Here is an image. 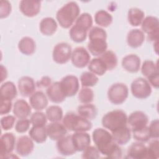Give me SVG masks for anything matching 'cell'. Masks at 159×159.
<instances>
[{
	"instance_id": "bcb514c9",
	"label": "cell",
	"mask_w": 159,
	"mask_h": 159,
	"mask_svg": "<svg viewBox=\"0 0 159 159\" xmlns=\"http://www.w3.org/2000/svg\"><path fill=\"white\" fill-rule=\"evenodd\" d=\"M30 124V120L27 118L19 119L15 124V130L20 134L25 133L29 129Z\"/></svg>"
},
{
	"instance_id": "6da1fadb",
	"label": "cell",
	"mask_w": 159,
	"mask_h": 159,
	"mask_svg": "<svg viewBox=\"0 0 159 159\" xmlns=\"http://www.w3.org/2000/svg\"><path fill=\"white\" fill-rule=\"evenodd\" d=\"M95 147L101 154L111 158H120L122 152L120 146L114 142L111 134L106 129L97 128L92 134Z\"/></svg>"
},
{
	"instance_id": "4fadbf2b",
	"label": "cell",
	"mask_w": 159,
	"mask_h": 159,
	"mask_svg": "<svg viewBox=\"0 0 159 159\" xmlns=\"http://www.w3.org/2000/svg\"><path fill=\"white\" fill-rule=\"evenodd\" d=\"M16 137L11 132H7L1 135L0 138V157L6 158L11 154L16 147Z\"/></svg>"
},
{
	"instance_id": "ee69618b",
	"label": "cell",
	"mask_w": 159,
	"mask_h": 159,
	"mask_svg": "<svg viewBox=\"0 0 159 159\" xmlns=\"http://www.w3.org/2000/svg\"><path fill=\"white\" fill-rule=\"evenodd\" d=\"M100 154L96 147L89 145L83 151L81 157L84 159H96L100 157Z\"/></svg>"
},
{
	"instance_id": "603a6c76",
	"label": "cell",
	"mask_w": 159,
	"mask_h": 159,
	"mask_svg": "<svg viewBox=\"0 0 159 159\" xmlns=\"http://www.w3.org/2000/svg\"><path fill=\"white\" fill-rule=\"evenodd\" d=\"M31 106L24 99H17L15 101L12 107L14 116L19 119L27 118L31 114Z\"/></svg>"
},
{
	"instance_id": "d6a6232c",
	"label": "cell",
	"mask_w": 159,
	"mask_h": 159,
	"mask_svg": "<svg viewBox=\"0 0 159 159\" xmlns=\"http://www.w3.org/2000/svg\"><path fill=\"white\" fill-rule=\"evenodd\" d=\"M29 135L34 142L38 143H42L47 140L48 137L46 126H32L29 132Z\"/></svg>"
},
{
	"instance_id": "1f68e13d",
	"label": "cell",
	"mask_w": 159,
	"mask_h": 159,
	"mask_svg": "<svg viewBox=\"0 0 159 159\" xmlns=\"http://www.w3.org/2000/svg\"><path fill=\"white\" fill-rule=\"evenodd\" d=\"M77 112L82 117L91 120L96 118L98 114V109L94 105L91 103L83 104L78 107Z\"/></svg>"
},
{
	"instance_id": "d6986e66",
	"label": "cell",
	"mask_w": 159,
	"mask_h": 159,
	"mask_svg": "<svg viewBox=\"0 0 159 159\" xmlns=\"http://www.w3.org/2000/svg\"><path fill=\"white\" fill-rule=\"evenodd\" d=\"M141 60L140 57L135 54H129L125 56L121 62L124 70L130 73H137L140 68Z\"/></svg>"
},
{
	"instance_id": "f907efd6",
	"label": "cell",
	"mask_w": 159,
	"mask_h": 159,
	"mask_svg": "<svg viewBox=\"0 0 159 159\" xmlns=\"http://www.w3.org/2000/svg\"><path fill=\"white\" fill-rule=\"evenodd\" d=\"M52 80L51 78L47 76H43L37 83V86L38 88H48L50 86V85L52 84Z\"/></svg>"
},
{
	"instance_id": "7402d4cb",
	"label": "cell",
	"mask_w": 159,
	"mask_h": 159,
	"mask_svg": "<svg viewBox=\"0 0 159 159\" xmlns=\"http://www.w3.org/2000/svg\"><path fill=\"white\" fill-rule=\"evenodd\" d=\"M29 104L35 111H42L47 107L48 104V98L40 91L34 92L29 97Z\"/></svg>"
},
{
	"instance_id": "f1b7e54d",
	"label": "cell",
	"mask_w": 159,
	"mask_h": 159,
	"mask_svg": "<svg viewBox=\"0 0 159 159\" xmlns=\"http://www.w3.org/2000/svg\"><path fill=\"white\" fill-rule=\"evenodd\" d=\"M18 49L25 55H32L35 52L36 44L34 40L30 37H22L18 43Z\"/></svg>"
},
{
	"instance_id": "f35d334b",
	"label": "cell",
	"mask_w": 159,
	"mask_h": 159,
	"mask_svg": "<svg viewBox=\"0 0 159 159\" xmlns=\"http://www.w3.org/2000/svg\"><path fill=\"white\" fill-rule=\"evenodd\" d=\"M80 80L82 88H90L96 85L99 78L96 75L90 71H84L81 75Z\"/></svg>"
},
{
	"instance_id": "52a82bcc",
	"label": "cell",
	"mask_w": 159,
	"mask_h": 159,
	"mask_svg": "<svg viewBox=\"0 0 159 159\" xmlns=\"http://www.w3.org/2000/svg\"><path fill=\"white\" fill-rule=\"evenodd\" d=\"M130 91L132 96L139 99L148 98L152 93V87L148 81L143 78H137L131 83Z\"/></svg>"
},
{
	"instance_id": "9c48e42d",
	"label": "cell",
	"mask_w": 159,
	"mask_h": 159,
	"mask_svg": "<svg viewBox=\"0 0 159 159\" xmlns=\"http://www.w3.org/2000/svg\"><path fill=\"white\" fill-rule=\"evenodd\" d=\"M72 48L66 42H60L55 45L52 52L53 60L60 65L66 63L71 60Z\"/></svg>"
},
{
	"instance_id": "e575fe53",
	"label": "cell",
	"mask_w": 159,
	"mask_h": 159,
	"mask_svg": "<svg viewBox=\"0 0 159 159\" xmlns=\"http://www.w3.org/2000/svg\"><path fill=\"white\" fill-rule=\"evenodd\" d=\"M88 68L90 72L98 76H102L107 71L104 63L99 57L91 60Z\"/></svg>"
},
{
	"instance_id": "8992f818",
	"label": "cell",
	"mask_w": 159,
	"mask_h": 159,
	"mask_svg": "<svg viewBox=\"0 0 159 159\" xmlns=\"http://www.w3.org/2000/svg\"><path fill=\"white\" fill-rule=\"evenodd\" d=\"M107 98L113 104L119 105L124 103L129 95L127 85L122 83L112 84L107 90Z\"/></svg>"
},
{
	"instance_id": "f6af8a7d",
	"label": "cell",
	"mask_w": 159,
	"mask_h": 159,
	"mask_svg": "<svg viewBox=\"0 0 159 159\" xmlns=\"http://www.w3.org/2000/svg\"><path fill=\"white\" fill-rule=\"evenodd\" d=\"M16 122V117L12 115H7L1 119V127L4 130H11Z\"/></svg>"
},
{
	"instance_id": "ffe728a7",
	"label": "cell",
	"mask_w": 159,
	"mask_h": 159,
	"mask_svg": "<svg viewBox=\"0 0 159 159\" xmlns=\"http://www.w3.org/2000/svg\"><path fill=\"white\" fill-rule=\"evenodd\" d=\"M56 147L58 152L63 156H70L76 151L74 147L71 135H66L57 141Z\"/></svg>"
},
{
	"instance_id": "b9f144b4",
	"label": "cell",
	"mask_w": 159,
	"mask_h": 159,
	"mask_svg": "<svg viewBox=\"0 0 159 159\" xmlns=\"http://www.w3.org/2000/svg\"><path fill=\"white\" fill-rule=\"evenodd\" d=\"M147 158L157 159L159 157V140L158 139H153L151 140L148 146Z\"/></svg>"
},
{
	"instance_id": "4dcf8cb0",
	"label": "cell",
	"mask_w": 159,
	"mask_h": 159,
	"mask_svg": "<svg viewBox=\"0 0 159 159\" xmlns=\"http://www.w3.org/2000/svg\"><path fill=\"white\" fill-rule=\"evenodd\" d=\"M144 18L145 13L139 8L132 7L128 11L127 20L132 26L137 27L141 25Z\"/></svg>"
},
{
	"instance_id": "ba28073f",
	"label": "cell",
	"mask_w": 159,
	"mask_h": 159,
	"mask_svg": "<svg viewBox=\"0 0 159 159\" xmlns=\"http://www.w3.org/2000/svg\"><path fill=\"white\" fill-rule=\"evenodd\" d=\"M141 29L148 40L154 42L158 40L159 21L157 17L149 16L145 17L141 24Z\"/></svg>"
},
{
	"instance_id": "d590c367",
	"label": "cell",
	"mask_w": 159,
	"mask_h": 159,
	"mask_svg": "<svg viewBox=\"0 0 159 159\" xmlns=\"http://www.w3.org/2000/svg\"><path fill=\"white\" fill-rule=\"evenodd\" d=\"M98 57L104 63L107 70H112L117 65V55L112 50H106Z\"/></svg>"
},
{
	"instance_id": "f5cc1de1",
	"label": "cell",
	"mask_w": 159,
	"mask_h": 159,
	"mask_svg": "<svg viewBox=\"0 0 159 159\" xmlns=\"http://www.w3.org/2000/svg\"><path fill=\"white\" fill-rule=\"evenodd\" d=\"M1 81L2 82L7 77V71L6 68L2 65H1Z\"/></svg>"
},
{
	"instance_id": "7a4b0ae2",
	"label": "cell",
	"mask_w": 159,
	"mask_h": 159,
	"mask_svg": "<svg viewBox=\"0 0 159 159\" xmlns=\"http://www.w3.org/2000/svg\"><path fill=\"white\" fill-rule=\"evenodd\" d=\"M89 42L87 47L89 53L93 56L99 57L107 50V32L102 27H92L88 34Z\"/></svg>"
},
{
	"instance_id": "cb8c5ba5",
	"label": "cell",
	"mask_w": 159,
	"mask_h": 159,
	"mask_svg": "<svg viewBox=\"0 0 159 159\" xmlns=\"http://www.w3.org/2000/svg\"><path fill=\"white\" fill-rule=\"evenodd\" d=\"M111 132L113 140L119 145H125L130 140L131 130L127 125L119 127Z\"/></svg>"
},
{
	"instance_id": "ac0fdd59",
	"label": "cell",
	"mask_w": 159,
	"mask_h": 159,
	"mask_svg": "<svg viewBox=\"0 0 159 159\" xmlns=\"http://www.w3.org/2000/svg\"><path fill=\"white\" fill-rule=\"evenodd\" d=\"M46 94L51 102L56 104L63 102L66 98L61 90L60 81L52 83L47 88Z\"/></svg>"
},
{
	"instance_id": "d4e9b609",
	"label": "cell",
	"mask_w": 159,
	"mask_h": 159,
	"mask_svg": "<svg viewBox=\"0 0 159 159\" xmlns=\"http://www.w3.org/2000/svg\"><path fill=\"white\" fill-rule=\"evenodd\" d=\"M93 23L91 15L88 12H83L79 16L72 27L81 32L88 34L92 28Z\"/></svg>"
},
{
	"instance_id": "8d00e7d4",
	"label": "cell",
	"mask_w": 159,
	"mask_h": 159,
	"mask_svg": "<svg viewBox=\"0 0 159 159\" xmlns=\"http://www.w3.org/2000/svg\"><path fill=\"white\" fill-rule=\"evenodd\" d=\"M45 114L47 119L51 122H57L62 120L63 112L62 108L57 105H52L46 109Z\"/></svg>"
},
{
	"instance_id": "44dd1931",
	"label": "cell",
	"mask_w": 159,
	"mask_h": 159,
	"mask_svg": "<svg viewBox=\"0 0 159 159\" xmlns=\"http://www.w3.org/2000/svg\"><path fill=\"white\" fill-rule=\"evenodd\" d=\"M72 141L76 152H83L91 144V137L86 132H77L71 135Z\"/></svg>"
},
{
	"instance_id": "f546056e",
	"label": "cell",
	"mask_w": 159,
	"mask_h": 159,
	"mask_svg": "<svg viewBox=\"0 0 159 159\" xmlns=\"http://www.w3.org/2000/svg\"><path fill=\"white\" fill-rule=\"evenodd\" d=\"M1 99L12 101L17 95V91L16 85L12 81H6L0 87Z\"/></svg>"
},
{
	"instance_id": "7c38bea8",
	"label": "cell",
	"mask_w": 159,
	"mask_h": 159,
	"mask_svg": "<svg viewBox=\"0 0 159 159\" xmlns=\"http://www.w3.org/2000/svg\"><path fill=\"white\" fill-rule=\"evenodd\" d=\"M148 122V117L147 115L140 111H135L127 117V124L131 132L146 127Z\"/></svg>"
},
{
	"instance_id": "e0dca14e",
	"label": "cell",
	"mask_w": 159,
	"mask_h": 159,
	"mask_svg": "<svg viewBox=\"0 0 159 159\" xmlns=\"http://www.w3.org/2000/svg\"><path fill=\"white\" fill-rule=\"evenodd\" d=\"M48 137L52 140L58 141L67 135L68 130L63 124L57 122H51L46 126Z\"/></svg>"
},
{
	"instance_id": "83f0119b",
	"label": "cell",
	"mask_w": 159,
	"mask_h": 159,
	"mask_svg": "<svg viewBox=\"0 0 159 159\" xmlns=\"http://www.w3.org/2000/svg\"><path fill=\"white\" fill-rule=\"evenodd\" d=\"M58 28L56 20L51 17H47L41 20L39 24L40 32L45 36H51L54 34Z\"/></svg>"
},
{
	"instance_id": "2e32d148",
	"label": "cell",
	"mask_w": 159,
	"mask_h": 159,
	"mask_svg": "<svg viewBox=\"0 0 159 159\" xmlns=\"http://www.w3.org/2000/svg\"><path fill=\"white\" fill-rule=\"evenodd\" d=\"M17 88L21 96L30 97L36 88V84L34 79L28 76H22L17 82Z\"/></svg>"
},
{
	"instance_id": "ab89813d",
	"label": "cell",
	"mask_w": 159,
	"mask_h": 159,
	"mask_svg": "<svg viewBox=\"0 0 159 159\" xmlns=\"http://www.w3.org/2000/svg\"><path fill=\"white\" fill-rule=\"evenodd\" d=\"M46 114L40 111H36L34 112L30 118V120L32 126L44 127L46 126L47 122Z\"/></svg>"
},
{
	"instance_id": "7dc6e473",
	"label": "cell",
	"mask_w": 159,
	"mask_h": 159,
	"mask_svg": "<svg viewBox=\"0 0 159 159\" xmlns=\"http://www.w3.org/2000/svg\"><path fill=\"white\" fill-rule=\"evenodd\" d=\"M12 10L11 4L9 1L6 0L1 1L0 2V17L4 19L7 17Z\"/></svg>"
},
{
	"instance_id": "836d02e7",
	"label": "cell",
	"mask_w": 159,
	"mask_h": 159,
	"mask_svg": "<svg viewBox=\"0 0 159 159\" xmlns=\"http://www.w3.org/2000/svg\"><path fill=\"white\" fill-rule=\"evenodd\" d=\"M112 16L107 11L101 9L98 11L94 15V21L100 27H107L112 22Z\"/></svg>"
},
{
	"instance_id": "484cf974",
	"label": "cell",
	"mask_w": 159,
	"mask_h": 159,
	"mask_svg": "<svg viewBox=\"0 0 159 159\" xmlns=\"http://www.w3.org/2000/svg\"><path fill=\"white\" fill-rule=\"evenodd\" d=\"M147 149L143 143L137 142L132 143L127 150V156L129 158L134 159L147 158Z\"/></svg>"
},
{
	"instance_id": "7bdbcfd3",
	"label": "cell",
	"mask_w": 159,
	"mask_h": 159,
	"mask_svg": "<svg viewBox=\"0 0 159 159\" xmlns=\"http://www.w3.org/2000/svg\"><path fill=\"white\" fill-rule=\"evenodd\" d=\"M131 132H132L134 139L137 142L145 143L151 139L148 127L147 125L142 129L133 130Z\"/></svg>"
},
{
	"instance_id": "60d3db41",
	"label": "cell",
	"mask_w": 159,
	"mask_h": 159,
	"mask_svg": "<svg viewBox=\"0 0 159 159\" xmlns=\"http://www.w3.org/2000/svg\"><path fill=\"white\" fill-rule=\"evenodd\" d=\"M94 97V91L89 88H82L78 93V100L82 104H89L93 102Z\"/></svg>"
},
{
	"instance_id": "816d5d0a",
	"label": "cell",
	"mask_w": 159,
	"mask_h": 159,
	"mask_svg": "<svg viewBox=\"0 0 159 159\" xmlns=\"http://www.w3.org/2000/svg\"><path fill=\"white\" fill-rule=\"evenodd\" d=\"M147 81L150 83V85H152L155 88L157 89L159 86V73L154 75L148 78H147Z\"/></svg>"
},
{
	"instance_id": "277c9868",
	"label": "cell",
	"mask_w": 159,
	"mask_h": 159,
	"mask_svg": "<svg viewBox=\"0 0 159 159\" xmlns=\"http://www.w3.org/2000/svg\"><path fill=\"white\" fill-rule=\"evenodd\" d=\"M62 124L68 130L87 132L91 129L93 125L89 120L82 117L73 112L66 113L62 119Z\"/></svg>"
},
{
	"instance_id": "5bb4252c",
	"label": "cell",
	"mask_w": 159,
	"mask_h": 159,
	"mask_svg": "<svg viewBox=\"0 0 159 159\" xmlns=\"http://www.w3.org/2000/svg\"><path fill=\"white\" fill-rule=\"evenodd\" d=\"M41 1L35 0H22L19 3L20 12L28 17L36 16L40 11Z\"/></svg>"
},
{
	"instance_id": "3957f363",
	"label": "cell",
	"mask_w": 159,
	"mask_h": 159,
	"mask_svg": "<svg viewBox=\"0 0 159 159\" xmlns=\"http://www.w3.org/2000/svg\"><path fill=\"white\" fill-rule=\"evenodd\" d=\"M80 13V8L75 1H70L60 8L56 14L59 25L63 29H68L73 25Z\"/></svg>"
},
{
	"instance_id": "8fae6325",
	"label": "cell",
	"mask_w": 159,
	"mask_h": 159,
	"mask_svg": "<svg viewBox=\"0 0 159 159\" xmlns=\"http://www.w3.org/2000/svg\"><path fill=\"white\" fill-rule=\"evenodd\" d=\"M90 58L89 52L83 47H76L72 51L71 61L73 65L76 68H84L89 64Z\"/></svg>"
},
{
	"instance_id": "c3c4849f",
	"label": "cell",
	"mask_w": 159,
	"mask_h": 159,
	"mask_svg": "<svg viewBox=\"0 0 159 159\" xmlns=\"http://www.w3.org/2000/svg\"><path fill=\"white\" fill-rule=\"evenodd\" d=\"M150 137L158 139L159 137V120L158 119L153 120L148 127Z\"/></svg>"
},
{
	"instance_id": "74e56055",
	"label": "cell",
	"mask_w": 159,
	"mask_h": 159,
	"mask_svg": "<svg viewBox=\"0 0 159 159\" xmlns=\"http://www.w3.org/2000/svg\"><path fill=\"white\" fill-rule=\"evenodd\" d=\"M141 72L147 78H148L154 75L158 74V63L150 60L144 61L141 66Z\"/></svg>"
},
{
	"instance_id": "4316f807",
	"label": "cell",
	"mask_w": 159,
	"mask_h": 159,
	"mask_svg": "<svg viewBox=\"0 0 159 159\" xmlns=\"http://www.w3.org/2000/svg\"><path fill=\"white\" fill-rule=\"evenodd\" d=\"M145 40V34L138 29H132L127 35V43L129 47L137 48L142 46Z\"/></svg>"
},
{
	"instance_id": "30bf717a",
	"label": "cell",
	"mask_w": 159,
	"mask_h": 159,
	"mask_svg": "<svg viewBox=\"0 0 159 159\" xmlns=\"http://www.w3.org/2000/svg\"><path fill=\"white\" fill-rule=\"evenodd\" d=\"M60 84L61 90L66 98L74 96L80 89L79 80L76 76L73 75H68L62 78Z\"/></svg>"
},
{
	"instance_id": "5b68a950",
	"label": "cell",
	"mask_w": 159,
	"mask_h": 159,
	"mask_svg": "<svg viewBox=\"0 0 159 159\" xmlns=\"http://www.w3.org/2000/svg\"><path fill=\"white\" fill-rule=\"evenodd\" d=\"M101 123L105 129L112 132L119 127L127 125V116L122 110H113L103 116Z\"/></svg>"
},
{
	"instance_id": "681fc988",
	"label": "cell",
	"mask_w": 159,
	"mask_h": 159,
	"mask_svg": "<svg viewBox=\"0 0 159 159\" xmlns=\"http://www.w3.org/2000/svg\"><path fill=\"white\" fill-rule=\"evenodd\" d=\"M12 107L13 106H12V101L1 99L0 114L2 116V115H6L9 114L11 112Z\"/></svg>"
},
{
	"instance_id": "9a60e30c",
	"label": "cell",
	"mask_w": 159,
	"mask_h": 159,
	"mask_svg": "<svg viewBox=\"0 0 159 159\" xmlns=\"http://www.w3.org/2000/svg\"><path fill=\"white\" fill-rule=\"evenodd\" d=\"M34 148V143L32 139L27 135L19 137L16 143V151L21 157H26L30 155Z\"/></svg>"
}]
</instances>
